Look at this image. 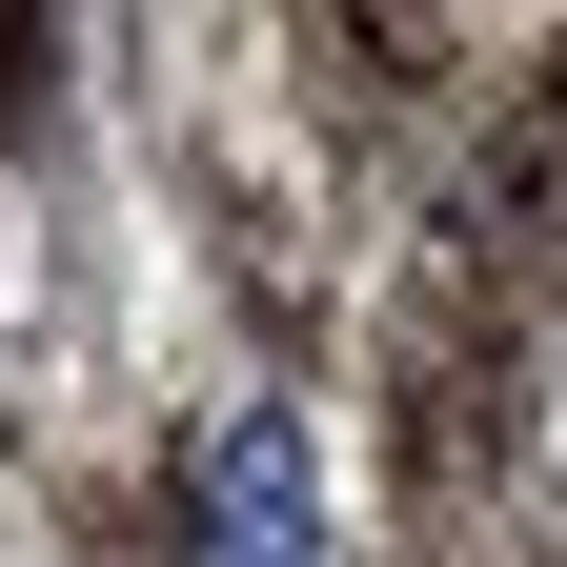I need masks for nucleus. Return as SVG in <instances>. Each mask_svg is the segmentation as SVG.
I'll list each match as a JSON object with an SVG mask.
<instances>
[{
    "mask_svg": "<svg viewBox=\"0 0 567 567\" xmlns=\"http://www.w3.org/2000/svg\"><path fill=\"white\" fill-rule=\"evenodd\" d=\"M203 567H324V507H305V425L244 405L203 446Z\"/></svg>",
    "mask_w": 567,
    "mask_h": 567,
    "instance_id": "obj_1",
    "label": "nucleus"
}]
</instances>
